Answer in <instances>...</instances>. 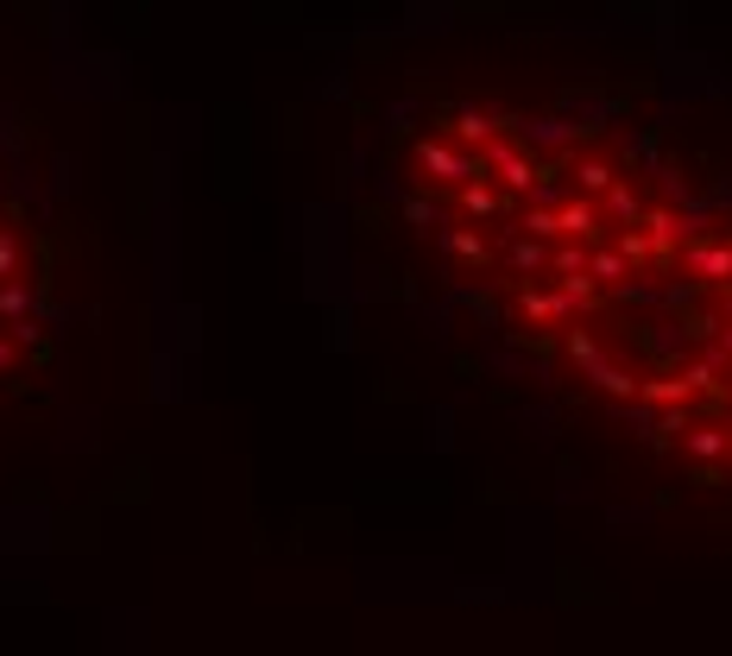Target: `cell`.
<instances>
[{
    "mask_svg": "<svg viewBox=\"0 0 732 656\" xmlns=\"http://www.w3.org/2000/svg\"><path fill=\"white\" fill-rule=\"evenodd\" d=\"M57 328V265L38 222V196L0 146V392L45 366Z\"/></svg>",
    "mask_w": 732,
    "mask_h": 656,
    "instance_id": "obj_2",
    "label": "cell"
},
{
    "mask_svg": "<svg viewBox=\"0 0 732 656\" xmlns=\"http://www.w3.org/2000/svg\"><path fill=\"white\" fill-rule=\"evenodd\" d=\"M392 190L511 348L732 493V202L626 126L474 95L410 114Z\"/></svg>",
    "mask_w": 732,
    "mask_h": 656,
    "instance_id": "obj_1",
    "label": "cell"
}]
</instances>
